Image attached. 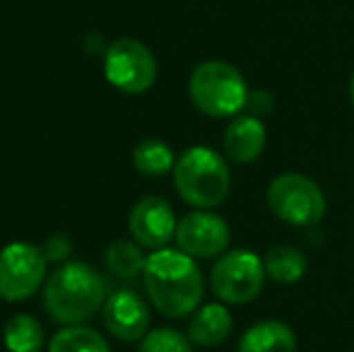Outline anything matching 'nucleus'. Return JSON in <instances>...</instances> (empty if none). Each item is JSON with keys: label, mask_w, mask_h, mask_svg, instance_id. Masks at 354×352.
<instances>
[{"label": "nucleus", "mask_w": 354, "mask_h": 352, "mask_svg": "<svg viewBox=\"0 0 354 352\" xmlns=\"http://www.w3.org/2000/svg\"><path fill=\"white\" fill-rule=\"evenodd\" d=\"M176 244L193 259H219L229 251L232 230L219 215L210 210H193L176 225Z\"/></svg>", "instance_id": "1a4fd4ad"}, {"label": "nucleus", "mask_w": 354, "mask_h": 352, "mask_svg": "<svg viewBox=\"0 0 354 352\" xmlns=\"http://www.w3.org/2000/svg\"><path fill=\"white\" fill-rule=\"evenodd\" d=\"M3 340L10 352H41L44 326L32 314H15L5 324Z\"/></svg>", "instance_id": "dca6fc26"}, {"label": "nucleus", "mask_w": 354, "mask_h": 352, "mask_svg": "<svg viewBox=\"0 0 354 352\" xmlns=\"http://www.w3.org/2000/svg\"><path fill=\"white\" fill-rule=\"evenodd\" d=\"M48 352H111L102 333L87 326H66L48 343Z\"/></svg>", "instance_id": "6ab92c4d"}, {"label": "nucleus", "mask_w": 354, "mask_h": 352, "mask_svg": "<svg viewBox=\"0 0 354 352\" xmlns=\"http://www.w3.org/2000/svg\"><path fill=\"white\" fill-rule=\"evenodd\" d=\"M104 75L118 92L142 94L154 85L157 61L152 51L138 39H118L106 48L104 56Z\"/></svg>", "instance_id": "6e6552de"}, {"label": "nucleus", "mask_w": 354, "mask_h": 352, "mask_svg": "<svg viewBox=\"0 0 354 352\" xmlns=\"http://www.w3.org/2000/svg\"><path fill=\"white\" fill-rule=\"evenodd\" d=\"M142 285L159 314L183 319L203 302V272L196 259L181 249H159L147 256Z\"/></svg>", "instance_id": "f257e3e1"}, {"label": "nucleus", "mask_w": 354, "mask_h": 352, "mask_svg": "<svg viewBox=\"0 0 354 352\" xmlns=\"http://www.w3.org/2000/svg\"><path fill=\"white\" fill-rule=\"evenodd\" d=\"M174 186L188 205L210 210L227 201L232 191V172L224 157L210 147H188L174 167Z\"/></svg>", "instance_id": "7ed1b4c3"}, {"label": "nucleus", "mask_w": 354, "mask_h": 352, "mask_svg": "<svg viewBox=\"0 0 354 352\" xmlns=\"http://www.w3.org/2000/svg\"><path fill=\"white\" fill-rule=\"evenodd\" d=\"M138 352H193V343L176 328H157L145 335Z\"/></svg>", "instance_id": "aec40b11"}, {"label": "nucleus", "mask_w": 354, "mask_h": 352, "mask_svg": "<svg viewBox=\"0 0 354 352\" xmlns=\"http://www.w3.org/2000/svg\"><path fill=\"white\" fill-rule=\"evenodd\" d=\"M106 302V282L92 266L71 261L63 263L44 285V306L63 326L89 321Z\"/></svg>", "instance_id": "f03ea898"}, {"label": "nucleus", "mask_w": 354, "mask_h": 352, "mask_svg": "<svg viewBox=\"0 0 354 352\" xmlns=\"http://www.w3.org/2000/svg\"><path fill=\"white\" fill-rule=\"evenodd\" d=\"M193 106L210 118L239 116L246 109L248 87L243 75L227 61H205L196 66L188 80Z\"/></svg>", "instance_id": "20e7f679"}, {"label": "nucleus", "mask_w": 354, "mask_h": 352, "mask_svg": "<svg viewBox=\"0 0 354 352\" xmlns=\"http://www.w3.org/2000/svg\"><path fill=\"white\" fill-rule=\"evenodd\" d=\"M133 167L145 176H162L176 167V155L159 138H145L133 150Z\"/></svg>", "instance_id": "f3484780"}, {"label": "nucleus", "mask_w": 354, "mask_h": 352, "mask_svg": "<svg viewBox=\"0 0 354 352\" xmlns=\"http://www.w3.org/2000/svg\"><path fill=\"white\" fill-rule=\"evenodd\" d=\"M266 277L261 256L248 249H234L212 266L210 287L222 304H248L261 295Z\"/></svg>", "instance_id": "423d86ee"}, {"label": "nucleus", "mask_w": 354, "mask_h": 352, "mask_svg": "<svg viewBox=\"0 0 354 352\" xmlns=\"http://www.w3.org/2000/svg\"><path fill=\"white\" fill-rule=\"evenodd\" d=\"M350 99H352V106H354V73H352V80H350Z\"/></svg>", "instance_id": "5701e85b"}, {"label": "nucleus", "mask_w": 354, "mask_h": 352, "mask_svg": "<svg viewBox=\"0 0 354 352\" xmlns=\"http://www.w3.org/2000/svg\"><path fill=\"white\" fill-rule=\"evenodd\" d=\"M266 123L258 116H251V113H239L224 128L222 147L224 155L234 165H251V162H256L263 155V150H266Z\"/></svg>", "instance_id": "f8f14e48"}, {"label": "nucleus", "mask_w": 354, "mask_h": 352, "mask_svg": "<svg viewBox=\"0 0 354 352\" xmlns=\"http://www.w3.org/2000/svg\"><path fill=\"white\" fill-rule=\"evenodd\" d=\"M239 352H297V333L284 321H258L239 338Z\"/></svg>", "instance_id": "4468645a"}, {"label": "nucleus", "mask_w": 354, "mask_h": 352, "mask_svg": "<svg viewBox=\"0 0 354 352\" xmlns=\"http://www.w3.org/2000/svg\"><path fill=\"white\" fill-rule=\"evenodd\" d=\"M44 249V254H46V259L48 261H66L68 259V254H71V249H73V244H71V239H68L66 234H53L51 239L46 241V244L41 246Z\"/></svg>", "instance_id": "412c9836"}, {"label": "nucleus", "mask_w": 354, "mask_h": 352, "mask_svg": "<svg viewBox=\"0 0 354 352\" xmlns=\"http://www.w3.org/2000/svg\"><path fill=\"white\" fill-rule=\"evenodd\" d=\"M104 326L121 343H136L149 333V306L133 290H116L104 302Z\"/></svg>", "instance_id": "9b49d317"}, {"label": "nucleus", "mask_w": 354, "mask_h": 352, "mask_svg": "<svg viewBox=\"0 0 354 352\" xmlns=\"http://www.w3.org/2000/svg\"><path fill=\"white\" fill-rule=\"evenodd\" d=\"M268 207L272 215L292 227H313L326 215V196L311 176L284 172L268 183Z\"/></svg>", "instance_id": "39448f33"}, {"label": "nucleus", "mask_w": 354, "mask_h": 352, "mask_svg": "<svg viewBox=\"0 0 354 352\" xmlns=\"http://www.w3.org/2000/svg\"><path fill=\"white\" fill-rule=\"evenodd\" d=\"M272 109V94L266 92V89H256V92H248L246 99V111L251 116H266L268 111Z\"/></svg>", "instance_id": "4be33fe9"}, {"label": "nucleus", "mask_w": 354, "mask_h": 352, "mask_svg": "<svg viewBox=\"0 0 354 352\" xmlns=\"http://www.w3.org/2000/svg\"><path fill=\"white\" fill-rule=\"evenodd\" d=\"M46 254L29 241H12L0 251V299L24 302L46 280Z\"/></svg>", "instance_id": "0eeeda50"}, {"label": "nucleus", "mask_w": 354, "mask_h": 352, "mask_svg": "<svg viewBox=\"0 0 354 352\" xmlns=\"http://www.w3.org/2000/svg\"><path fill=\"white\" fill-rule=\"evenodd\" d=\"M263 266H266V275L270 280L280 282V285H294L299 282L308 270V259L301 249L289 244H277L272 249H268L266 259H263Z\"/></svg>", "instance_id": "2eb2a0df"}, {"label": "nucleus", "mask_w": 354, "mask_h": 352, "mask_svg": "<svg viewBox=\"0 0 354 352\" xmlns=\"http://www.w3.org/2000/svg\"><path fill=\"white\" fill-rule=\"evenodd\" d=\"M176 215L169 201L159 196H145L131 207L128 215V230H131L136 244L145 249H164L176 237Z\"/></svg>", "instance_id": "9d476101"}, {"label": "nucleus", "mask_w": 354, "mask_h": 352, "mask_svg": "<svg viewBox=\"0 0 354 352\" xmlns=\"http://www.w3.org/2000/svg\"><path fill=\"white\" fill-rule=\"evenodd\" d=\"M104 263H106V268L116 277L131 280V277H136V275H142L147 259L142 256L140 244L118 239L106 246V251H104Z\"/></svg>", "instance_id": "a211bd4d"}, {"label": "nucleus", "mask_w": 354, "mask_h": 352, "mask_svg": "<svg viewBox=\"0 0 354 352\" xmlns=\"http://www.w3.org/2000/svg\"><path fill=\"white\" fill-rule=\"evenodd\" d=\"M234 319L224 304H203L193 311L188 321V340L198 348H214L222 345L232 335Z\"/></svg>", "instance_id": "ddd939ff"}]
</instances>
